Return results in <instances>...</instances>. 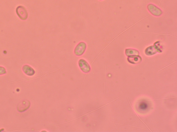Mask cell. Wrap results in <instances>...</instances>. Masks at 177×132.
I'll use <instances>...</instances> for the list:
<instances>
[{"label": "cell", "instance_id": "obj_1", "mask_svg": "<svg viewBox=\"0 0 177 132\" xmlns=\"http://www.w3.org/2000/svg\"><path fill=\"white\" fill-rule=\"evenodd\" d=\"M86 44L84 42H81L77 44L75 50V55L77 56L82 55L86 50Z\"/></svg>", "mask_w": 177, "mask_h": 132}, {"label": "cell", "instance_id": "obj_2", "mask_svg": "<svg viewBox=\"0 0 177 132\" xmlns=\"http://www.w3.org/2000/svg\"><path fill=\"white\" fill-rule=\"evenodd\" d=\"M148 10L153 15L159 16L162 14V11L154 5L150 4L147 6Z\"/></svg>", "mask_w": 177, "mask_h": 132}, {"label": "cell", "instance_id": "obj_3", "mask_svg": "<svg viewBox=\"0 0 177 132\" xmlns=\"http://www.w3.org/2000/svg\"><path fill=\"white\" fill-rule=\"evenodd\" d=\"M30 103L28 100H25L21 101L18 104L17 106L18 111L22 112L26 111L29 108Z\"/></svg>", "mask_w": 177, "mask_h": 132}, {"label": "cell", "instance_id": "obj_4", "mask_svg": "<svg viewBox=\"0 0 177 132\" xmlns=\"http://www.w3.org/2000/svg\"><path fill=\"white\" fill-rule=\"evenodd\" d=\"M16 13L19 17L23 20H26L28 17V14L25 9L22 6L18 7L16 9Z\"/></svg>", "mask_w": 177, "mask_h": 132}, {"label": "cell", "instance_id": "obj_5", "mask_svg": "<svg viewBox=\"0 0 177 132\" xmlns=\"http://www.w3.org/2000/svg\"><path fill=\"white\" fill-rule=\"evenodd\" d=\"M79 65L80 69L84 73H88L90 70L89 65L84 59H80L79 61Z\"/></svg>", "mask_w": 177, "mask_h": 132}, {"label": "cell", "instance_id": "obj_6", "mask_svg": "<svg viewBox=\"0 0 177 132\" xmlns=\"http://www.w3.org/2000/svg\"><path fill=\"white\" fill-rule=\"evenodd\" d=\"M23 71L26 75L29 76L33 75L35 73V70L31 67L25 65L23 68Z\"/></svg>", "mask_w": 177, "mask_h": 132}, {"label": "cell", "instance_id": "obj_7", "mask_svg": "<svg viewBox=\"0 0 177 132\" xmlns=\"http://www.w3.org/2000/svg\"><path fill=\"white\" fill-rule=\"evenodd\" d=\"M126 53L127 55H138L139 52L136 50L131 49H128L126 50Z\"/></svg>", "mask_w": 177, "mask_h": 132}, {"label": "cell", "instance_id": "obj_8", "mask_svg": "<svg viewBox=\"0 0 177 132\" xmlns=\"http://www.w3.org/2000/svg\"><path fill=\"white\" fill-rule=\"evenodd\" d=\"M6 73V70L4 68L0 66V75H2Z\"/></svg>", "mask_w": 177, "mask_h": 132}]
</instances>
